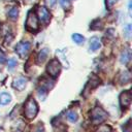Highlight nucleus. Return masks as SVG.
Masks as SVG:
<instances>
[{
    "mask_svg": "<svg viewBox=\"0 0 132 132\" xmlns=\"http://www.w3.org/2000/svg\"><path fill=\"white\" fill-rule=\"evenodd\" d=\"M38 112V105L35 101L34 98L32 97H29L25 103V107H24V113H25V117L28 119V120H32L36 117Z\"/></svg>",
    "mask_w": 132,
    "mask_h": 132,
    "instance_id": "nucleus-1",
    "label": "nucleus"
},
{
    "mask_svg": "<svg viewBox=\"0 0 132 132\" xmlns=\"http://www.w3.org/2000/svg\"><path fill=\"white\" fill-rule=\"evenodd\" d=\"M107 113L104 109H102L99 106H96L92 109L91 111V120L94 124H100L102 122H104L107 119Z\"/></svg>",
    "mask_w": 132,
    "mask_h": 132,
    "instance_id": "nucleus-2",
    "label": "nucleus"
},
{
    "mask_svg": "<svg viewBox=\"0 0 132 132\" xmlns=\"http://www.w3.org/2000/svg\"><path fill=\"white\" fill-rule=\"evenodd\" d=\"M26 28H27V30H29L31 32H34L38 29V19L33 11H29V13L27 15Z\"/></svg>",
    "mask_w": 132,
    "mask_h": 132,
    "instance_id": "nucleus-3",
    "label": "nucleus"
},
{
    "mask_svg": "<svg viewBox=\"0 0 132 132\" xmlns=\"http://www.w3.org/2000/svg\"><path fill=\"white\" fill-rule=\"evenodd\" d=\"M30 43L28 41H20L15 45V53L21 59H25L30 52Z\"/></svg>",
    "mask_w": 132,
    "mask_h": 132,
    "instance_id": "nucleus-4",
    "label": "nucleus"
},
{
    "mask_svg": "<svg viewBox=\"0 0 132 132\" xmlns=\"http://www.w3.org/2000/svg\"><path fill=\"white\" fill-rule=\"evenodd\" d=\"M46 71L51 76H57L61 71V64L58 59H53L46 66Z\"/></svg>",
    "mask_w": 132,
    "mask_h": 132,
    "instance_id": "nucleus-5",
    "label": "nucleus"
},
{
    "mask_svg": "<svg viewBox=\"0 0 132 132\" xmlns=\"http://www.w3.org/2000/svg\"><path fill=\"white\" fill-rule=\"evenodd\" d=\"M131 100H132V94L129 90L124 91L123 93H121V95H120V104L123 108H127L131 104Z\"/></svg>",
    "mask_w": 132,
    "mask_h": 132,
    "instance_id": "nucleus-6",
    "label": "nucleus"
},
{
    "mask_svg": "<svg viewBox=\"0 0 132 132\" xmlns=\"http://www.w3.org/2000/svg\"><path fill=\"white\" fill-rule=\"evenodd\" d=\"M37 12H38V16H39L40 22H42L44 24L48 23V21L51 20V13L47 10V8H45L44 6H39Z\"/></svg>",
    "mask_w": 132,
    "mask_h": 132,
    "instance_id": "nucleus-7",
    "label": "nucleus"
},
{
    "mask_svg": "<svg viewBox=\"0 0 132 132\" xmlns=\"http://www.w3.org/2000/svg\"><path fill=\"white\" fill-rule=\"evenodd\" d=\"M26 85H27V78H25L24 76H19L16 78H14V80L12 82V87L18 91H23L25 89Z\"/></svg>",
    "mask_w": 132,
    "mask_h": 132,
    "instance_id": "nucleus-8",
    "label": "nucleus"
},
{
    "mask_svg": "<svg viewBox=\"0 0 132 132\" xmlns=\"http://www.w3.org/2000/svg\"><path fill=\"white\" fill-rule=\"evenodd\" d=\"M131 60V51L129 48H125L122 51L121 56H120V61L122 64H128L129 61Z\"/></svg>",
    "mask_w": 132,
    "mask_h": 132,
    "instance_id": "nucleus-9",
    "label": "nucleus"
},
{
    "mask_svg": "<svg viewBox=\"0 0 132 132\" xmlns=\"http://www.w3.org/2000/svg\"><path fill=\"white\" fill-rule=\"evenodd\" d=\"M101 47V42H100V39L96 36L92 37L91 40H90V50L92 52H96L97 50H99Z\"/></svg>",
    "mask_w": 132,
    "mask_h": 132,
    "instance_id": "nucleus-10",
    "label": "nucleus"
},
{
    "mask_svg": "<svg viewBox=\"0 0 132 132\" xmlns=\"http://www.w3.org/2000/svg\"><path fill=\"white\" fill-rule=\"evenodd\" d=\"M47 56H48V48H46V47L42 48V50L39 52L38 56H37V62H38V64L43 63V62L46 60Z\"/></svg>",
    "mask_w": 132,
    "mask_h": 132,
    "instance_id": "nucleus-11",
    "label": "nucleus"
},
{
    "mask_svg": "<svg viewBox=\"0 0 132 132\" xmlns=\"http://www.w3.org/2000/svg\"><path fill=\"white\" fill-rule=\"evenodd\" d=\"M10 101H11V96L8 93L6 92L0 93V105H7Z\"/></svg>",
    "mask_w": 132,
    "mask_h": 132,
    "instance_id": "nucleus-12",
    "label": "nucleus"
},
{
    "mask_svg": "<svg viewBox=\"0 0 132 132\" xmlns=\"http://www.w3.org/2000/svg\"><path fill=\"white\" fill-rule=\"evenodd\" d=\"M98 84H99V80H98L96 77H93V78L87 84V86H86V88H85V91H84V95H85L87 92H89V91H91L92 89H94Z\"/></svg>",
    "mask_w": 132,
    "mask_h": 132,
    "instance_id": "nucleus-13",
    "label": "nucleus"
},
{
    "mask_svg": "<svg viewBox=\"0 0 132 132\" xmlns=\"http://www.w3.org/2000/svg\"><path fill=\"white\" fill-rule=\"evenodd\" d=\"M131 80V74L129 71H123L121 73V76H120V81L122 84H127Z\"/></svg>",
    "mask_w": 132,
    "mask_h": 132,
    "instance_id": "nucleus-14",
    "label": "nucleus"
},
{
    "mask_svg": "<svg viewBox=\"0 0 132 132\" xmlns=\"http://www.w3.org/2000/svg\"><path fill=\"white\" fill-rule=\"evenodd\" d=\"M7 15L10 20H16L19 16V8L18 7H12L9 9V11L7 12Z\"/></svg>",
    "mask_w": 132,
    "mask_h": 132,
    "instance_id": "nucleus-15",
    "label": "nucleus"
},
{
    "mask_svg": "<svg viewBox=\"0 0 132 132\" xmlns=\"http://www.w3.org/2000/svg\"><path fill=\"white\" fill-rule=\"evenodd\" d=\"M67 119L71 122V123H75L77 120H78V114L76 111L74 110H69L67 112Z\"/></svg>",
    "mask_w": 132,
    "mask_h": 132,
    "instance_id": "nucleus-16",
    "label": "nucleus"
},
{
    "mask_svg": "<svg viewBox=\"0 0 132 132\" xmlns=\"http://www.w3.org/2000/svg\"><path fill=\"white\" fill-rule=\"evenodd\" d=\"M72 40L76 43V44H82L85 41V37L78 33H74L72 34Z\"/></svg>",
    "mask_w": 132,
    "mask_h": 132,
    "instance_id": "nucleus-17",
    "label": "nucleus"
},
{
    "mask_svg": "<svg viewBox=\"0 0 132 132\" xmlns=\"http://www.w3.org/2000/svg\"><path fill=\"white\" fill-rule=\"evenodd\" d=\"M16 64H18V62H16V60L14 58L8 59V62H7V68H8V70H12L16 66Z\"/></svg>",
    "mask_w": 132,
    "mask_h": 132,
    "instance_id": "nucleus-18",
    "label": "nucleus"
},
{
    "mask_svg": "<svg viewBox=\"0 0 132 132\" xmlns=\"http://www.w3.org/2000/svg\"><path fill=\"white\" fill-rule=\"evenodd\" d=\"M60 4L65 10L70 9V7H71V1L70 0H60Z\"/></svg>",
    "mask_w": 132,
    "mask_h": 132,
    "instance_id": "nucleus-19",
    "label": "nucleus"
},
{
    "mask_svg": "<svg viewBox=\"0 0 132 132\" xmlns=\"http://www.w3.org/2000/svg\"><path fill=\"white\" fill-rule=\"evenodd\" d=\"M96 132H112V129L110 126H107V125H104V126H101L97 129Z\"/></svg>",
    "mask_w": 132,
    "mask_h": 132,
    "instance_id": "nucleus-20",
    "label": "nucleus"
},
{
    "mask_svg": "<svg viewBox=\"0 0 132 132\" xmlns=\"http://www.w3.org/2000/svg\"><path fill=\"white\" fill-rule=\"evenodd\" d=\"M130 34H131V25L128 24V25L125 27V36H126L127 38H129V37H130Z\"/></svg>",
    "mask_w": 132,
    "mask_h": 132,
    "instance_id": "nucleus-21",
    "label": "nucleus"
},
{
    "mask_svg": "<svg viewBox=\"0 0 132 132\" xmlns=\"http://www.w3.org/2000/svg\"><path fill=\"white\" fill-rule=\"evenodd\" d=\"M56 2H57V0H45V3H46V5H47L50 8H53V7L55 6Z\"/></svg>",
    "mask_w": 132,
    "mask_h": 132,
    "instance_id": "nucleus-22",
    "label": "nucleus"
},
{
    "mask_svg": "<svg viewBox=\"0 0 132 132\" xmlns=\"http://www.w3.org/2000/svg\"><path fill=\"white\" fill-rule=\"evenodd\" d=\"M118 0H106V6L108 8H111L116 3H117Z\"/></svg>",
    "mask_w": 132,
    "mask_h": 132,
    "instance_id": "nucleus-23",
    "label": "nucleus"
},
{
    "mask_svg": "<svg viewBox=\"0 0 132 132\" xmlns=\"http://www.w3.org/2000/svg\"><path fill=\"white\" fill-rule=\"evenodd\" d=\"M5 55L2 53V52H0V63H4L5 62Z\"/></svg>",
    "mask_w": 132,
    "mask_h": 132,
    "instance_id": "nucleus-24",
    "label": "nucleus"
},
{
    "mask_svg": "<svg viewBox=\"0 0 132 132\" xmlns=\"http://www.w3.org/2000/svg\"><path fill=\"white\" fill-rule=\"evenodd\" d=\"M58 128V132H66V128L65 126H61V127H57ZM57 132V131H56Z\"/></svg>",
    "mask_w": 132,
    "mask_h": 132,
    "instance_id": "nucleus-25",
    "label": "nucleus"
}]
</instances>
